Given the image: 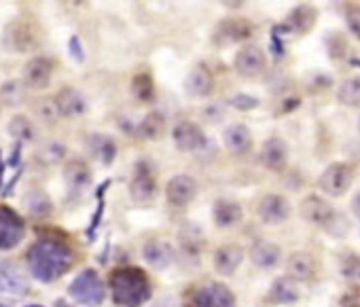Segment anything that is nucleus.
Masks as SVG:
<instances>
[{"mask_svg":"<svg viewBox=\"0 0 360 307\" xmlns=\"http://www.w3.org/2000/svg\"><path fill=\"white\" fill-rule=\"evenodd\" d=\"M9 133H11L18 142H26V140H32L34 127H32V123L28 121V117L15 115V117L9 121Z\"/></svg>","mask_w":360,"mask_h":307,"instance_id":"31","label":"nucleus"},{"mask_svg":"<svg viewBox=\"0 0 360 307\" xmlns=\"http://www.w3.org/2000/svg\"><path fill=\"white\" fill-rule=\"evenodd\" d=\"M193 307H236L233 292L221 282L200 284L191 294Z\"/></svg>","mask_w":360,"mask_h":307,"instance_id":"6","label":"nucleus"},{"mask_svg":"<svg viewBox=\"0 0 360 307\" xmlns=\"http://www.w3.org/2000/svg\"><path fill=\"white\" fill-rule=\"evenodd\" d=\"M212 216H214L217 227H221V229H231V227H236V225L242 221L244 212H242V206H240V204H236V202H231V200H219V202L214 204Z\"/></svg>","mask_w":360,"mask_h":307,"instance_id":"23","label":"nucleus"},{"mask_svg":"<svg viewBox=\"0 0 360 307\" xmlns=\"http://www.w3.org/2000/svg\"><path fill=\"white\" fill-rule=\"evenodd\" d=\"M352 181H354V170H352V166H347V164H333V166H328V168L322 172L318 185H320V189H322L324 195H328V197H339V195H343V193L349 189Z\"/></svg>","mask_w":360,"mask_h":307,"instance_id":"7","label":"nucleus"},{"mask_svg":"<svg viewBox=\"0 0 360 307\" xmlns=\"http://www.w3.org/2000/svg\"><path fill=\"white\" fill-rule=\"evenodd\" d=\"M155 307H178V305H176L174 301H159Z\"/></svg>","mask_w":360,"mask_h":307,"instance_id":"41","label":"nucleus"},{"mask_svg":"<svg viewBox=\"0 0 360 307\" xmlns=\"http://www.w3.org/2000/svg\"><path fill=\"white\" fill-rule=\"evenodd\" d=\"M68 51H70V58L75 62H85V51H83V45H81V39L79 37H70L68 41Z\"/></svg>","mask_w":360,"mask_h":307,"instance_id":"37","label":"nucleus"},{"mask_svg":"<svg viewBox=\"0 0 360 307\" xmlns=\"http://www.w3.org/2000/svg\"><path fill=\"white\" fill-rule=\"evenodd\" d=\"M53 102H56V108H58L60 117H79V115L87 112V100L75 87L60 89V93L53 98Z\"/></svg>","mask_w":360,"mask_h":307,"instance_id":"15","label":"nucleus"},{"mask_svg":"<svg viewBox=\"0 0 360 307\" xmlns=\"http://www.w3.org/2000/svg\"><path fill=\"white\" fill-rule=\"evenodd\" d=\"M5 172H7V162L3 159V150H0V189H3L5 183Z\"/></svg>","mask_w":360,"mask_h":307,"instance_id":"40","label":"nucleus"},{"mask_svg":"<svg viewBox=\"0 0 360 307\" xmlns=\"http://www.w3.org/2000/svg\"><path fill=\"white\" fill-rule=\"evenodd\" d=\"M299 214H301L303 221H307L311 225H318L322 229H328L339 216L335 212V208L328 202H324L322 197H318V195H311V197L303 200L301 206H299Z\"/></svg>","mask_w":360,"mask_h":307,"instance_id":"8","label":"nucleus"},{"mask_svg":"<svg viewBox=\"0 0 360 307\" xmlns=\"http://www.w3.org/2000/svg\"><path fill=\"white\" fill-rule=\"evenodd\" d=\"M214 269L221 275H231L244 261V250L238 244H225L214 252Z\"/></svg>","mask_w":360,"mask_h":307,"instance_id":"20","label":"nucleus"},{"mask_svg":"<svg viewBox=\"0 0 360 307\" xmlns=\"http://www.w3.org/2000/svg\"><path fill=\"white\" fill-rule=\"evenodd\" d=\"M337 100L345 106H360V77H352L341 83Z\"/></svg>","mask_w":360,"mask_h":307,"instance_id":"29","label":"nucleus"},{"mask_svg":"<svg viewBox=\"0 0 360 307\" xmlns=\"http://www.w3.org/2000/svg\"><path fill=\"white\" fill-rule=\"evenodd\" d=\"M345 20L356 37H360V5H349L345 11Z\"/></svg>","mask_w":360,"mask_h":307,"instance_id":"36","label":"nucleus"},{"mask_svg":"<svg viewBox=\"0 0 360 307\" xmlns=\"http://www.w3.org/2000/svg\"><path fill=\"white\" fill-rule=\"evenodd\" d=\"M108 286L119 307H140L150 299V282L140 267H117L108 275Z\"/></svg>","mask_w":360,"mask_h":307,"instance_id":"2","label":"nucleus"},{"mask_svg":"<svg viewBox=\"0 0 360 307\" xmlns=\"http://www.w3.org/2000/svg\"><path fill=\"white\" fill-rule=\"evenodd\" d=\"M288 273L292 280H311L316 275V261L307 252H295L288 259Z\"/></svg>","mask_w":360,"mask_h":307,"instance_id":"24","label":"nucleus"},{"mask_svg":"<svg viewBox=\"0 0 360 307\" xmlns=\"http://www.w3.org/2000/svg\"><path fill=\"white\" fill-rule=\"evenodd\" d=\"M288 162V148H286V142L280 140V138H267L263 148H261V164L271 170V172H278L286 166Z\"/></svg>","mask_w":360,"mask_h":307,"instance_id":"16","label":"nucleus"},{"mask_svg":"<svg viewBox=\"0 0 360 307\" xmlns=\"http://www.w3.org/2000/svg\"><path fill=\"white\" fill-rule=\"evenodd\" d=\"M0 307H9V303H5V301H0Z\"/></svg>","mask_w":360,"mask_h":307,"instance_id":"45","label":"nucleus"},{"mask_svg":"<svg viewBox=\"0 0 360 307\" xmlns=\"http://www.w3.org/2000/svg\"><path fill=\"white\" fill-rule=\"evenodd\" d=\"M233 104H236V106H240L242 110H250V108H255V106H257V100L246 98V96H238V98H233Z\"/></svg>","mask_w":360,"mask_h":307,"instance_id":"39","label":"nucleus"},{"mask_svg":"<svg viewBox=\"0 0 360 307\" xmlns=\"http://www.w3.org/2000/svg\"><path fill=\"white\" fill-rule=\"evenodd\" d=\"M56 70V60L53 58H32L26 62L22 74H24V85L32 89H45Z\"/></svg>","mask_w":360,"mask_h":307,"instance_id":"10","label":"nucleus"},{"mask_svg":"<svg viewBox=\"0 0 360 307\" xmlns=\"http://www.w3.org/2000/svg\"><path fill=\"white\" fill-rule=\"evenodd\" d=\"M282 259V250L274 244V242H255L252 248H250V261L261 267V269H271L280 263Z\"/></svg>","mask_w":360,"mask_h":307,"instance_id":"22","label":"nucleus"},{"mask_svg":"<svg viewBox=\"0 0 360 307\" xmlns=\"http://www.w3.org/2000/svg\"><path fill=\"white\" fill-rule=\"evenodd\" d=\"M225 138V146L233 155H246V152L252 148V133L244 123H233L225 129L223 133Z\"/></svg>","mask_w":360,"mask_h":307,"instance_id":"18","label":"nucleus"},{"mask_svg":"<svg viewBox=\"0 0 360 307\" xmlns=\"http://www.w3.org/2000/svg\"><path fill=\"white\" fill-rule=\"evenodd\" d=\"M142 254L148 261V265H153L155 269H165L174 261L172 244L165 242V240H150V242H146L144 248H142Z\"/></svg>","mask_w":360,"mask_h":307,"instance_id":"21","label":"nucleus"},{"mask_svg":"<svg viewBox=\"0 0 360 307\" xmlns=\"http://www.w3.org/2000/svg\"><path fill=\"white\" fill-rule=\"evenodd\" d=\"M30 292V277L15 263L0 261V296L22 299Z\"/></svg>","mask_w":360,"mask_h":307,"instance_id":"5","label":"nucleus"},{"mask_svg":"<svg viewBox=\"0 0 360 307\" xmlns=\"http://www.w3.org/2000/svg\"><path fill=\"white\" fill-rule=\"evenodd\" d=\"M265 64H267V58L263 53L261 47L257 45H246L238 51L236 60H233V68L240 77L244 79H252V77H259L263 70H265Z\"/></svg>","mask_w":360,"mask_h":307,"instance_id":"11","label":"nucleus"},{"mask_svg":"<svg viewBox=\"0 0 360 307\" xmlns=\"http://www.w3.org/2000/svg\"><path fill=\"white\" fill-rule=\"evenodd\" d=\"M87 146H89V150H91V155L98 157L104 166L112 164L115 152H117V146H115L112 138L102 136V133H94V136L87 138Z\"/></svg>","mask_w":360,"mask_h":307,"instance_id":"25","label":"nucleus"},{"mask_svg":"<svg viewBox=\"0 0 360 307\" xmlns=\"http://www.w3.org/2000/svg\"><path fill=\"white\" fill-rule=\"evenodd\" d=\"M242 28L248 30L250 28L248 22H221L219 30L223 32L225 43H231V41H238L240 37H248V32H242Z\"/></svg>","mask_w":360,"mask_h":307,"instance_id":"32","label":"nucleus"},{"mask_svg":"<svg viewBox=\"0 0 360 307\" xmlns=\"http://www.w3.org/2000/svg\"><path fill=\"white\" fill-rule=\"evenodd\" d=\"M214 87L212 74L206 66H193L185 79V91L191 98H206Z\"/></svg>","mask_w":360,"mask_h":307,"instance_id":"19","label":"nucleus"},{"mask_svg":"<svg viewBox=\"0 0 360 307\" xmlns=\"http://www.w3.org/2000/svg\"><path fill=\"white\" fill-rule=\"evenodd\" d=\"M129 195H131V200H134L136 204H140V206H148V204L155 202L157 185H155L153 174H150L144 166H140V168L136 170L134 178H131V183H129Z\"/></svg>","mask_w":360,"mask_h":307,"instance_id":"13","label":"nucleus"},{"mask_svg":"<svg viewBox=\"0 0 360 307\" xmlns=\"http://www.w3.org/2000/svg\"><path fill=\"white\" fill-rule=\"evenodd\" d=\"M56 307H70V305H68L64 299H58V301H56Z\"/></svg>","mask_w":360,"mask_h":307,"instance_id":"43","label":"nucleus"},{"mask_svg":"<svg viewBox=\"0 0 360 307\" xmlns=\"http://www.w3.org/2000/svg\"><path fill=\"white\" fill-rule=\"evenodd\" d=\"M22 150H24V142H18L13 144V150H11V155L7 159V168H22Z\"/></svg>","mask_w":360,"mask_h":307,"instance_id":"38","label":"nucleus"},{"mask_svg":"<svg viewBox=\"0 0 360 307\" xmlns=\"http://www.w3.org/2000/svg\"><path fill=\"white\" fill-rule=\"evenodd\" d=\"M257 214L263 223L267 225H278L284 223L290 214V204L282 197V195H265L259 206H257Z\"/></svg>","mask_w":360,"mask_h":307,"instance_id":"14","label":"nucleus"},{"mask_svg":"<svg viewBox=\"0 0 360 307\" xmlns=\"http://www.w3.org/2000/svg\"><path fill=\"white\" fill-rule=\"evenodd\" d=\"M314 22H316V11L307 5H299L288 18V30H295L297 34H305L311 30Z\"/></svg>","mask_w":360,"mask_h":307,"instance_id":"27","label":"nucleus"},{"mask_svg":"<svg viewBox=\"0 0 360 307\" xmlns=\"http://www.w3.org/2000/svg\"><path fill=\"white\" fill-rule=\"evenodd\" d=\"M41 157H43V162L56 164V162H60V159L64 157V146H62V144H58V142H49V144H45V146H43Z\"/></svg>","mask_w":360,"mask_h":307,"instance_id":"35","label":"nucleus"},{"mask_svg":"<svg viewBox=\"0 0 360 307\" xmlns=\"http://www.w3.org/2000/svg\"><path fill=\"white\" fill-rule=\"evenodd\" d=\"M106 288L96 269H83L68 286V296L85 307H98L104 301Z\"/></svg>","mask_w":360,"mask_h":307,"instance_id":"3","label":"nucleus"},{"mask_svg":"<svg viewBox=\"0 0 360 307\" xmlns=\"http://www.w3.org/2000/svg\"><path fill=\"white\" fill-rule=\"evenodd\" d=\"M161 131H163V117H161L159 112L146 115V119L138 125V136H140V138H146V140L159 138Z\"/></svg>","mask_w":360,"mask_h":307,"instance_id":"30","label":"nucleus"},{"mask_svg":"<svg viewBox=\"0 0 360 307\" xmlns=\"http://www.w3.org/2000/svg\"><path fill=\"white\" fill-rule=\"evenodd\" d=\"M64 181H66L68 193L72 197H81V193L91 185V172L83 162H70V164H66Z\"/></svg>","mask_w":360,"mask_h":307,"instance_id":"17","label":"nucleus"},{"mask_svg":"<svg viewBox=\"0 0 360 307\" xmlns=\"http://www.w3.org/2000/svg\"><path fill=\"white\" fill-rule=\"evenodd\" d=\"M172 138H174L176 148L185 152H193L206 146V133L193 121H178L172 129Z\"/></svg>","mask_w":360,"mask_h":307,"instance_id":"9","label":"nucleus"},{"mask_svg":"<svg viewBox=\"0 0 360 307\" xmlns=\"http://www.w3.org/2000/svg\"><path fill=\"white\" fill-rule=\"evenodd\" d=\"M26 265H28V273L34 280H39L43 284H51L72 269L75 250L60 235L49 233V235L39 237L28 248Z\"/></svg>","mask_w":360,"mask_h":307,"instance_id":"1","label":"nucleus"},{"mask_svg":"<svg viewBox=\"0 0 360 307\" xmlns=\"http://www.w3.org/2000/svg\"><path fill=\"white\" fill-rule=\"evenodd\" d=\"M198 195V183L189 174H178L174 176L165 187V197L174 208H185L189 206Z\"/></svg>","mask_w":360,"mask_h":307,"instance_id":"12","label":"nucleus"},{"mask_svg":"<svg viewBox=\"0 0 360 307\" xmlns=\"http://www.w3.org/2000/svg\"><path fill=\"white\" fill-rule=\"evenodd\" d=\"M354 210H356V214H360V193H358L356 200H354Z\"/></svg>","mask_w":360,"mask_h":307,"instance_id":"42","label":"nucleus"},{"mask_svg":"<svg viewBox=\"0 0 360 307\" xmlns=\"http://www.w3.org/2000/svg\"><path fill=\"white\" fill-rule=\"evenodd\" d=\"M0 96H3L9 104H18L24 98V89L18 81H9L3 85V89H0Z\"/></svg>","mask_w":360,"mask_h":307,"instance_id":"34","label":"nucleus"},{"mask_svg":"<svg viewBox=\"0 0 360 307\" xmlns=\"http://www.w3.org/2000/svg\"><path fill=\"white\" fill-rule=\"evenodd\" d=\"M299 299V290L292 277H278L271 286V301L274 303H295Z\"/></svg>","mask_w":360,"mask_h":307,"instance_id":"28","label":"nucleus"},{"mask_svg":"<svg viewBox=\"0 0 360 307\" xmlns=\"http://www.w3.org/2000/svg\"><path fill=\"white\" fill-rule=\"evenodd\" d=\"M26 237V221L9 206H0V250L18 248Z\"/></svg>","mask_w":360,"mask_h":307,"instance_id":"4","label":"nucleus"},{"mask_svg":"<svg viewBox=\"0 0 360 307\" xmlns=\"http://www.w3.org/2000/svg\"><path fill=\"white\" fill-rule=\"evenodd\" d=\"M153 81L148 74H138L134 79V93L140 98V100H150L153 98Z\"/></svg>","mask_w":360,"mask_h":307,"instance_id":"33","label":"nucleus"},{"mask_svg":"<svg viewBox=\"0 0 360 307\" xmlns=\"http://www.w3.org/2000/svg\"><path fill=\"white\" fill-rule=\"evenodd\" d=\"M358 131H360V117H358Z\"/></svg>","mask_w":360,"mask_h":307,"instance_id":"46","label":"nucleus"},{"mask_svg":"<svg viewBox=\"0 0 360 307\" xmlns=\"http://www.w3.org/2000/svg\"><path fill=\"white\" fill-rule=\"evenodd\" d=\"M26 307H45V305H39V303H32V305H26Z\"/></svg>","mask_w":360,"mask_h":307,"instance_id":"44","label":"nucleus"},{"mask_svg":"<svg viewBox=\"0 0 360 307\" xmlns=\"http://www.w3.org/2000/svg\"><path fill=\"white\" fill-rule=\"evenodd\" d=\"M24 206L28 208V212L37 218H43V216H49L53 212V204L49 200V195L41 189H32L26 193L24 197Z\"/></svg>","mask_w":360,"mask_h":307,"instance_id":"26","label":"nucleus"}]
</instances>
